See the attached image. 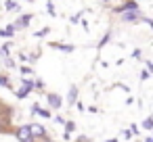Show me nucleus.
Returning <instances> with one entry per match:
<instances>
[{
	"instance_id": "1",
	"label": "nucleus",
	"mask_w": 153,
	"mask_h": 142,
	"mask_svg": "<svg viewBox=\"0 0 153 142\" xmlns=\"http://www.w3.org/2000/svg\"><path fill=\"white\" fill-rule=\"evenodd\" d=\"M17 138H19V142H32V132H30V125H21V127H17Z\"/></svg>"
},
{
	"instance_id": "2",
	"label": "nucleus",
	"mask_w": 153,
	"mask_h": 142,
	"mask_svg": "<svg viewBox=\"0 0 153 142\" xmlns=\"http://www.w3.org/2000/svg\"><path fill=\"white\" fill-rule=\"evenodd\" d=\"M136 9H138V2H134V0H128V2H124L122 7L115 9V13L122 15V13H126V11H136Z\"/></svg>"
},
{
	"instance_id": "3",
	"label": "nucleus",
	"mask_w": 153,
	"mask_h": 142,
	"mask_svg": "<svg viewBox=\"0 0 153 142\" xmlns=\"http://www.w3.org/2000/svg\"><path fill=\"white\" fill-rule=\"evenodd\" d=\"M30 132H32V138H44V136H46V129H44V125H40V123L30 125Z\"/></svg>"
},
{
	"instance_id": "4",
	"label": "nucleus",
	"mask_w": 153,
	"mask_h": 142,
	"mask_svg": "<svg viewBox=\"0 0 153 142\" xmlns=\"http://www.w3.org/2000/svg\"><path fill=\"white\" fill-rule=\"evenodd\" d=\"M140 19V11L136 9V11H126V13H122V21H138Z\"/></svg>"
},
{
	"instance_id": "5",
	"label": "nucleus",
	"mask_w": 153,
	"mask_h": 142,
	"mask_svg": "<svg viewBox=\"0 0 153 142\" xmlns=\"http://www.w3.org/2000/svg\"><path fill=\"white\" fill-rule=\"evenodd\" d=\"M30 21H32V15H23V17H19V19H17V23H13V27H15V29L27 27V25H30Z\"/></svg>"
},
{
	"instance_id": "6",
	"label": "nucleus",
	"mask_w": 153,
	"mask_h": 142,
	"mask_svg": "<svg viewBox=\"0 0 153 142\" xmlns=\"http://www.w3.org/2000/svg\"><path fill=\"white\" fill-rule=\"evenodd\" d=\"M67 102H69V104H76V102H78V86H71V88H69Z\"/></svg>"
},
{
	"instance_id": "7",
	"label": "nucleus",
	"mask_w": 153,
	"mask_h": 142,
	"mask_svg": "<svg viewBox=\"0 0 153 142\" xmlns=\"http://www.w3.org/2000/svg\"><path fill=\"white\" fill-rule=\"evenodd\" d=\"M46 98H48V104H51L53 109H59V107H61V98H59L57 94H48Z\"/></svg>"
},
{
	"instance_id": "8",
	"label": "nucleus",
	"mask_w": 153,
	"mask_h": 142,
	"mask_svg": "<svg viewBox=\"0 0 153 142\" xmlns=\"http://www.w3.org/2000/svg\"><path fill=\"white\" fill-rule=\"evenodd\" d=\"M13 32H15V27H13V25H9L7 29H0V38H11V36H13Z\"/></svg>"
},
{
	"instance_id": "9",
	"label": "nucleus",
	"mask_w": 153,
	"mask_h": 142,
	"mask_svg": "<svg viewBox=\"0 0 153 142\" xmlns=\"http://www.w3.org/2000/svg\"><path fill=\"white\" fill-rule=\"evenodd\" d=\"M7 11H21V7L15 2V0H9V2H7Z\"/></svg>"
},
{
	"instance_id": "10",
	"label": "nucleus",
	"mask_w": 153,
	"mask_h": 142,
	"mask_svg": "<svg viewBox=\"0 0 153 142\" xmlns=\"http://www.w3.org/2000/svg\"><path fill=\"white\" fill-rule=\"evenodd\" d=\"M46 9H48V11H46L48 15H53V17L57 15V11H55V4H53V0H46Z\"/></svg>"
},
{
	"instance_id": "11",
	"label": "nucleus",
	"mask_w": 153,
	"mask_h": 142,
	"mask_svg": "<svg viewBox=\"0 0 153 142\" xmlns=\"http://www.w3.org/2000/svg\"><path fill=\"white\" fill-rule=\"evenodd\" d=\"M27 92H32V90H30V88H25V86H23V88H21V90H17V98H25V96H27Z\"/></svg>"
},
{
	"instance_id": "12",
	"label": "nucleus",
	"mask_w": 153,
	"mask_h": 142,
	"mask_svg": "<svg viewBox=\"0 0 153 142\" xmlns=\"http://www.w3.org/2000/svg\"><path fill=\"white\" fill-rule=\"evenodd\" d=\"M151 125H153V119H151V117H147V119H145V123H143V127H145V129H151Z\"/></svg>"
},
{
	"instance_id": "13",
	"label": "nucleus",
	"mask_w": 153,
	"mask_h": 142,
	"mask_svg": "<svg viewBox=\"0 0 153 142\" xmlns=\"http://www.w3.org/2000/svg\"><path fill=\"white\" fill-rule=\"evenodd\" d=\"M0 86H11V84H9V77L2 75V73H0Z\"/></svg>"
},
{
	"instance_id": "14",
	"label": "nucleus",
	"mask_w": 153,
	"mask_h": 142,
	"mask_svg": "<svg viewBox=\"0 0 153 142\" xmlns=\"http://www.w3.org/2000/svg\"><path fill=\"white\" fill-rule=\"evenodd\" d=\"M46 34H48V27H44V29L36 32V38H42V36H46Z\"/></svg>"
},
{
	"instance_id": "15",
	"label": "nucleus",
	"mask_w": 153,
	"mask_h": 142,
	"mask_svg": "<svg viewBox=\"0 0 153 142\" xmlns=\"http://www.w3.org/2000/svg\"><path fill=\"white\" fill-rule=\"evenodd\" d=\"M65 127H67V132H74V129H76V123H74V121H67Z\"/></svg>"
},
{
	"instance_id": "16",
	"label": "nucleus",
	"mask_w": 153,
	"mask_h": 142,
	"mask_svg": "<svg viewBox=\"0 0 153 142\" xmlns=\"http://www.w3.org/2000/svg\"><path fill=\"white\" fill-rule=\"evenodd\" d=\"M149 75H151V73H149V71H147V69H145V71H143V73H140V79H143V82H147V79H149Z\"/></svg>"
},
{
	"instance_id": "17",
	"label": "nucleus",
	"mask_w": 153,
	"mask_h": 142,
	"mask_svg": "<svg viewBox=\"0 0 153 142\" xmlns=\"http://www.w3.org/2000/svg\"><path fill=\"white\" fill-rule=\"evenodd\" d=\"M145 65H147V71L151 73L153 71V61H145Z\"/></svg>"
},
{
	"instance_id": "18",
	"label": "nucleus",
	"mask_w": 153,
	"mask_h": 142,
	"mask_svg": "<svg viewBox=\"0 0 153 142\" xmlns=\"http://www.w3.org/2000/svg\"><path fill=\"white\" fill-rule=\"evenodd\" d=\"M132 57H134V59H140V50H138V48H136V50H134V52H132Z\"/></svg>"
},
{
	"instance_id": "19",
	"label": "nucleus",
	"mask_w": 153,
	"mask_h": 142,
	"mask_svg": "<svg viewBox=\"0 0 153 142\" xmlns=\"http://www.w3.org/2000/svg\"><path fill=\"white\" fill-rule=\"evenodd\" d=\"M107 142H117V140H107Z\"/></svg>"
},
{
	"instance_id": "20",
	"label": "nucleus",
	"mask_w": 153,
	"mask_h": 142,
	"mask_svg": "<svg viewBox=\"0 0 153 142\" xmlns=\"http://www.w3.org/2000/svg\"><path fill=\"white\" fill-rule=\"evenodd\" d=\"M0 129H2V123H0Z\"/></svg>"
},
{
	"instance_id": "21",
	"label": "nucleus",
	"mask_w": 153,
	"mask_h": 142,
	"mask_svg": "<svg viewBox=\"0 0 153 142\" xmlns=\"http://www.w3.org/2000/svg\"><path fill=\"white\" fill-rule=\"evenodd\" d=\"M27 2H32V0H27Z\"/></svg>"
},
{
	"instance_id": "22",
	"label": "nucleus",
	"mask_w": 153,
	"mask_h": 142,
	"mask_svg": "<svg viewBox=\"0 0 153 142\" xmlns=\"http://www.w3.org/2000/svg\"><path fill=\"white\" fill-rule=\"evenodd\" d=\"M46 142H48V140H46Z\"/></svg>"
}]
</instances>
